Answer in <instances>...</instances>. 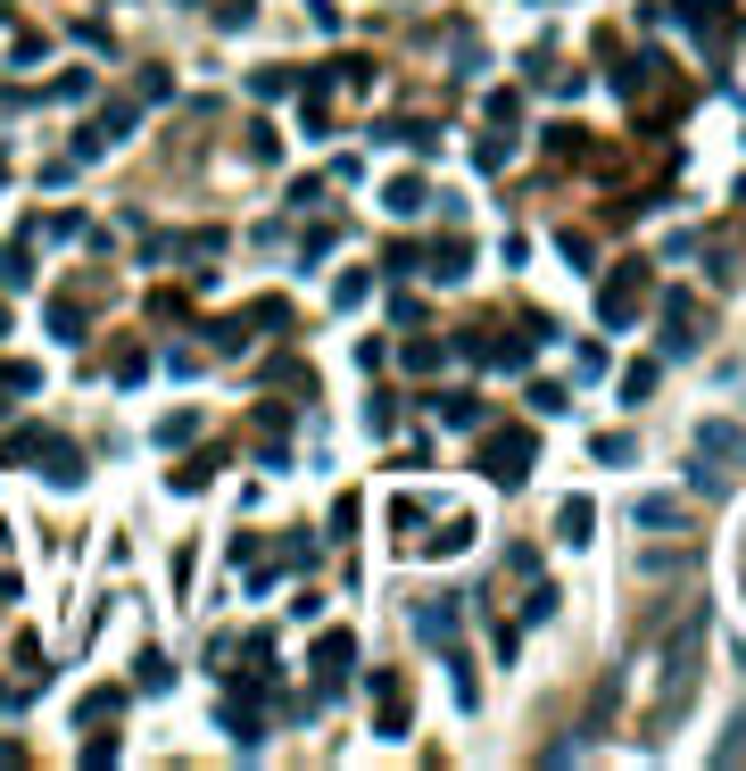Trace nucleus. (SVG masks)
Returning a JSON list of instances; mask_svg holds the SVG:
<instances>
[{"label":"nucleus","mask_w":746,"mask_h":771,"mask_svg":"<svg viewBox=\"0 0 746 771\" xmlns=\"http://www.w3.org/2000/svg\"><path fill=\"white\" fill-rule=\"evenodd\" d=\"M697 456H722V465H746V432H738V423H697Z\"/></svg>","instance_id":"8"},{"label":"nucleus","mask_w":746,"mask_h":771,"mask_svg":"<svg viewBox=\"0 0 746 771\" xmlns=\"http://www.w3.org/2000/svg\"><path fill=\"white\" fill-rule=\"evenodd\" d=\"M431 415H440L448 432H482V398H473V390H440V398H431Z\"/></svg>","instance_id":"10"},{"label":"nucleus","mask_w":746,"mask_h":771,"mask_svg":"<svg viewBox=\"0 0 746 771\" xmlns=\"http://www.w3.org/2000/svg\"><path fill=\"white\" fill-rule=\"evenodd\" d=\"M556 598H564V589H547V581H540L531 598H522V622H547V614H556Z\"/></svg>","instance_id":"29"},{"label":"nucleus","mask_w":746,"mask_h":771,"mask_svg":"<svg viewBox=\"0 0 746 771\" xmlns=\"http://www.w3.org/2000/svg\"><path fill=\"white\" fill-rule=\"evenodd\" d=\"M0 332H9V307H0Z\"/></svg>","instance_id":"37"},{"label":"nucleus","mask_w":746,"mask_h":771,"mask_svg":"<svg viewBox=\"0 0 746 771\" xmlns=\"http://www.w3.org/2000/svg\"><path fill=\"white\" fill-rule=\"evenodd\" d=\"M415 631H423L431 647H440V639L456 647V598H448V605H423V614H415Z\"/></svg>","instance_id":"15"},{"label":"nucleus","mask_w":746,"mask_h":771,"mask_svg":"<svg viewBox=\"0 0 746 771\" xmlns=\"http://www.w3.org/2000/svg\"><path fill=\"white\" fill-rule=\"evenodd\" d=\"M75 233H83V216L58 207V216H34V225H25V241H75Z\"/></svg>","instance_id":"16"},{"label":"nucleus","mask_w":746,"mask_h":771,"mask_svg":"<svg viewBox=\"0 0 746 771\" xmlns=\"http://www.w3.org/2000/svg\"><path fill=\"white\" fill-rule=\"evenodd\" d=\"M638 523H664L671 531V523H680V498H638Z\"/></svg>","instance_id":"28"},{"label":"nucleus","mask_w":746,"mask_h":771,"mask_svg":"<svg viewBox=\"0 0 746 771\" xmlns=\"http://www.w3.org/2000/svg\"><path fill=\"white\" fill-rule=\"evenodd\" d=\"M224 730H233V747H258L265 722H258V705H241V696H233V705H224Z\"/></svg>","instance_id":"13"},{"label":"nucleus","mask_w":746,"mask_h":771,"mask_svg":"<svg viewBox=\"0 0 746 771\" xmlns=\"http://www.w3.org/2000/svg\"><path fill=\"white\" fill-rule=\"evenodd\" d=\"M697 340H705V307H697V291H671V299H664V349H671V358H689Z\"/></svg>","instance_id":"4"},{"label":"nucleus","mask_w":746,"mask_h":771,"mask_svg":"<svg viewBox=\"0 0 746 771\" xmlns=\"http://www.w3.org/2000/svg\"><path fill=\"white\" fill-rule=\"evenodd\" d=\"M573 374H580V382H606V374H614V358H606V349H597V340H580V358H573Z\"/></svg>","instance_id":"22"},{"label":"nucleus","mask_w":746,"mask_h":771,"mask_svg":"<svg viewBox=\"0 0 746 771\" xmlns=\"http://www.w3.org/2000/svg\"><path fill=\"white\" fill-rule=\"evenodd\" d=\"M34 449H42V423H25V432L0 440V465H34Z\"/></svg>","instance_id":"19"},{"label":"nucleus","mask_w":746,"mask_h":771,"mask_svg":"<svg viewBox=\"0 0 746 771\" xmlns=\"http://www.w3.org/2000/svg\"><path fill=\"white\" fill-rule=\"evenodd\" d=\"M697 680H705V614H689L680 631H671V647H664V689H655L638 738H671V730H680V722H689V705H697Z\"/></svg>","instance_id":"1"},{"label":"nucleus","mask_w":746,"mask_h":771,"mask_svg":"<svg viewBox=\"0 0 746 771\" xmlns=\"http://www.w3.org/2000/svg\"><path fill=\"white\" fill-rule=\"evenodd\" d=\"M440 365V340H407V374H431Z\"/></svg>","instance_id":"34"},{"label":"nucleus","mask_w":746,"mask_h":771,"mask_svg":"<svg viewBox=\"0 0 746 771\" xmlns=\"http://www.w3.org/2000/svg\"><path fill=\"white\" fill-rule=\"evenodd\" d=\"M109 374H116V382H142V374H149V358H142V349H116Z\"/></svg>","instance_id":"32"},{"label":"nucleus","mask_w":746,"mask_h":771,"mask_svg":"<svg viewBox=\"0 0 746 771\" xmlns=\"http://www.w3.org/2000/svg\"><path fill=\"white\" fill-rule=\"evenodd\" d=\"M0 283H9V291L34 283V241H9V249H0Z\"/></svg>","instance_id":"14"},{"label":"nucleus","mask_w":746,"mask_h":771,"mask_svg":"<svg viewBox=\"0 0 746 771\" xmlns=\"http://www.w3.org/2000/svg\"><path fill=\"white\" fill-rule=\"evenodd\" d=\"M50 332L58 340H83V299H75V291H67V299H50Z\"/></svg>","instance_id":"18"},{"label":"nucleus","mask_w":746,"mask_h":771,"mask_svg":"<svg viewBox=\"0 0 746 771\" xmlns=\"http://www.w3.org/2000/svg\"><path fill=\"white\" fill-rule=\"evenodd\" d=\"M597 465H631V432H597Z\"/></svg>","instance_id":"27"},{"label":"nucleus","mask_w":746,"mask_h":771,"mask_svg":"<svg viewBox=\"0 0 746 771\" xmlns=\"http://www.w3.org/2000/svg\"><path fill=\"white\" fill-rule=\"evenodd\" d=\"M415 274H431V283H465V274H473V241H465V233L431 241V258H415Z\"/></svg>","instance_id":"6"},{"label":"nucleus","mask_w":746,"mask_h":771,"mask_svg":"<svg viewBox=\"0 0 746 771\" xmlns=\"http://www.w3.org/2000/svg\"><path fill=\"white\" fill-rule=\"evenodd\" d=\"M291 83H298V76H291V67H265V76H258V83H249V92H258V100H282V92H291Z\"/></svg>","instance_id":"31"},{"label":"nucleus","mask_w":746,"mask_h":771,"mask_svg":"<svg viewBox=\"0 0 746 771\" xmlns=\"http://www.w3.org/2000/svg\"><path fill=\"white\" fill-rule=\"evenodd\" d=\"M0 423H9V398H0Z\"/></svg>","instance_id":"36"},{"label":"nucleus","mask_w":746,"mask_h":771,"mask_svg":"<svg viewBox=\"0 0 746 771\" xmlns=\"http://www.w3.org/2000/svg\"><path fill=\"white\" fill-rule=\"evenodd\" d=\"M382 207H391V216H423L431 183H423V174H398V183H382Z\"/></svg>","instance_id":"11"},{"label":"nucleus","mask_w":746,"mask_h":771,"mask_svg":"<svg viewBox=\"0 0 746 771\" xmlns=\"http://www.w3.org/2000/svg\"><path fill=\"white\" fill-rule=\"evenodd\" d=\"M133 680H142V689H167V680H174V664L158 656V647H149V656H142V672H133Z\"/></svg>","instance_id":"30"},{"label":"nucleus","mask_w":746,"mask_h":771,"mask_svg":"<svg viewBox=\"0 0 746 771\" xmlns=\"http://www.w3.org/2000/svg\"><path fill=\"white\" fill-rule=\"evenodd\" d=\"M373 722H382V738L407 730V680H373Z\"/></svg>","instance_id":"9"},{"label":"nucleus","mask_w":746,"mask_h":771,"mask_svg":"<svg viewBox=\"0 0 746 771\" xmlns=\"http://www.w3.org/2000/svg\"><path fill=\"white\" fill-rule=\"evenodd\" d=\"M191 432H200V415H167V423H158V440H167V449H183Z\"/></svg>","instance_id":"33"},{"label":"nucleus","mask_w":746,"mask_h":771,"mask_svg":"<svg viewBox=\"0 0 746 771\" xmlns=\"http://www.w3.org/2000/svg\"><path fill=\"white\" fill-rule=\"evenodd\" d=\"M365 432H373V440H382V432H398V398H391V390H382V398L365 407Z\"/></svg>","instance_id":"24"},{"label":"nucleus","mask_w":746,"mask_h":771,"mask_svg":"<svg viewBox=\"0 0 746 771\" xmlns=\"http://www.w3.org/2000/svg\"><path fill=\"white\" fill-rule=\"evenodd\" d=\"M207 481H216V456H191V465L167 473V489H207Z\"/></svg>","instance_id":"21"},{"label":"nucleus","mask_w":746,"mask_h":771,"mask_svg":"<svg viewBox=\"0 0 746 771\" xmlns=\"http://www.w3.org/2000/svg\"><path fill=\"white\" fill-rule=\"evenodd\" d=\"M638 291H647V258H622L614 274H606V291H597V324L622 332V324L638 316Z\"/></svg>","instance_id":"3"},{"label":"nucleus","mask_w":746,"mask_h":771,"mask_svg":"<svg viewBox=\"0 0 746 771\" xmlns=\"http://www.w3.org/2000/svg\"><path fill=\"white\" fill-rule=\"evenodd\" d=\"M655 398V358H638V365H622V407H647Z\"/></svg>","instance_id":"17"},{"label":"nucleus","mask_w":746,"mask_h":771,"mask_svg":"<svg viewBox=\"0 0 746 771\" xmlns=\"http://www.w3.org/2000/svg\"><path fill=\"white\" fill-rule=\"evenodd\" d=\"M349 664H357V639H349V631H324V639H316V705L349 689Z\"/></svg>","instance_id":"5"},{"label":"nucleus","mask_w":746,"mask_h":771,"mask_svg":"<svg viewBox=\"0 0 746 771\" xmlns=\"http://www.w3.org/2000/svg\"><path fill=\"white\" fill-rule=\"evenodd\" d=\"M332 249H340V225H316V233H307V265L332 258Z\"/></svg>","instance_id":"35"},{"label":"nucleus","mask_w":746,"mask_h":771,"mask_svg":"<svg viewBox=\"0 0 746 771\" xmlns=\"http://www.w3.org/2000/svg\"><path fill=\"white\" fill-rule=\"evenodd\" d=\"M589 531H597V507H589V498H564V514H556V540H564V547H580Z\"/></svg>","instance_id":"12"},{"label":"nucleus","mask_w":746,"mask_h":771,"mask_svg":"<svg viewBox=\"0 0 746 771\" xmlns=\"http://www.w3.org/2000/svg\"><path fill=\"white\" fill-rule=\"evenodd\" d=\"M0 183H9V158H0Z\"/></svg>","instance_id":"38"},{"label":"nucleus","mask_w":746,"mask_h":771,"mask_svg":"<svg viewBox=\"0 0 746 771\" xmlns=\"http://www.w3.org/2000/svg\"><path fill=\"white\" fill-rule=\"evenodd\" d=\"M531 465H540V432H489L482 440V473L498 489H522V481H531Z\"/></svg>","instance_id":"2"},{"label":"nucleus","mask_w":746,"mask_h":771,"mask_svg":"<svg viewBox=\"0 0 746 771\" xmlns=\"http://www.w3.org/2000/svg\"><path fill=\"white\" fill-rule=\"evenodd\" d=\"M365 291H373V274H365V265H349V274L332 283V307H365Z\"/></svg>","instance_id":"20"},{"label":"nucleus","mask_w":746,"mask_h":771,"mask_svg":"<svg viewBox=\"0 0 746 771\" xmlns=\"http://www.w3.org/2000/svg\"><path fill=\"white\" fill-rule=\"evenodd\" d=\"M522 398H531V415H564V407H573V398H564L556 382H531V390H522Z\"/></svg>","instance_id":"26"},{"label":"nucleus","mask_w":746,"mask_h":771,"mask_svg":"<svg viewBox=\"0 0 746 771\" xmlns=\"http://www.w3.org/2000/svg\"><path fill=\"white\" fill-rule=\"evenodd\" d=\"M282 158V141H274V125H249V167H274Z\"/></svg>","instance_id":"25"},{"label":"nucleus","mask_w":746,"mask_h":771,"mask_svg":"<svg viewBox=\"0 0 746 771\" xmlns=\"http://www.w3.org/2000/svg\"><path fill=\"white\" fill-rule=\"evenodd\" d=\"M116 705H125V689H92V696H83V705H75V722H109Z\"/></svg>","instance_id":"23"},{"label":"nucleus","mask_w":746,"mask_h":771,"mask_svg":"<svg viewBox=\"0 0 746 771\" xmlns=\"http://www.w3.org/2000/svg\"><path fill=\"white\" fill-rule=\"evenodd\" d=\"M34 465L50 473L58 489H83V449L75 440H58V432H42V449H34Z\"/></svg>","instance_id":"7"}]
</instances>
